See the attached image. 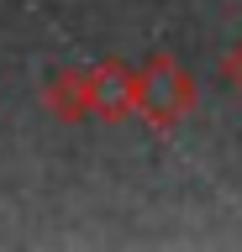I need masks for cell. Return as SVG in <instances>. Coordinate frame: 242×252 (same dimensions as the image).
<instances>
[{
  "instance_id": "obj_1",
  "label": "cell",
  "mask_w": 242,
  "mask_h": 252,
  "mask_svg": "<svg viewBox=\"0 0 242 252\" xmlns=\"http://www.w3.org/2000/svg\"><path fill=\"white\" fill-rule=\"evenodd\" d=\"M190 105H195V84H190V74H184L169 53L147 58V68H142V90H137V110H142L153 126H174Z\"/></svg>"
},
{
  "instance_id": "obj_2",
  "label": "cell",
  "mask_w": 242,
  "mask_h": 252,
  "mask_svg": "<svg viewBox=\"0 0 242 252\" xmlns=\"http://www.w3.org/2000/svg\"><path fill=\"white\" fill-rule=\"evenodd\" d=\"M137 90H142V74H127L121 63L95 68V110L105 121H121V116L137 105Z\"/></svg>"
},
{
  "instance_id": "obj_3",
  "label": "cell",
  "mask_w": 242,
  "mask_h": 252,
  "mask_svg": "<svg viewBox=\"0 0 242 252\" xmlns=\"http://www.w3.org/2000/svg\"><path fill=\"white\" fill-rule=\"evenodd\" d=\"M48 105L69 121H79L84 110H95V74H58L48 90Z\"/></svg>"
},
{
  "instance_id": "obj_4",
  "label": "cell",
  "mask_w": 242,
  "mask_h": 252,
  "mask_svg": "<svg viewBox=\"0 0 242 252\" xmlns=\"http://www.w3.org/2000/svg\"><path fill=\"white\" fill-rule=\"evenodd\" d=\"M226 79H232V84H237V90H242V47H237V53H232V58H226Z\"/></svg>"
}]
</instances>
